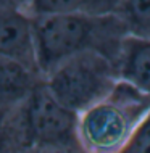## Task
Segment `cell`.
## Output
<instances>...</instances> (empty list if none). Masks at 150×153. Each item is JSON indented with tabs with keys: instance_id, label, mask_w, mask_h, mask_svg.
<instances>
[{
	"instance_id": "obj_1",
	"label": "cell",
	"mask_w": 150,
	"mask_h": 153,
	"mask_svg": "<svg viewBox=\"0 0 150 153\" xmlns=\"http://www.w3.org/2000/svg\"><path fill=\"white\" fill-rule=\"evenodd\" d=\"M32 27L36 61L44 79L57 66L84 52H99L115 61L124 34H129L124 19L113 15H37Z\"/></svg>"
},
{
	"instance_id": "obj_2",
	"label": "cell",
	"mask_w": 150,
	"mask_h": 153,
	"mask_svg": "<svg viewBox=\"0 0 150 153\" xmlns=\"http://www.w3.org/2000/svg\"><path fill=\"white\" fill-rule=\"evenodd\" d=\"M150 113V95L119 79L107 97L79 114L81 153H123Z\"/></svg>"
},
{
	"instance_id": "obj_3",
	"label": "cell",
	"mask_w": 150,
	"mask_h": 153,
	"mask_svg": "<svg viewBox=\"0 0 150 153\" xmlns=\"http://www.w3.org/2000/svg\"><path fill=\"white\" fill-rule=\"evenodd\" d=\"M16 119L26 150L81 153L79 114L57 100L45 85V79L16 110Z\"/></svg>"
},
{
	"instance_id": "obj_4",
	"label": "cell",
	"mask_w": 150,
	"mask_h": 153,
	"mask_svg": "<svg viewBox=\"0 0 150 153\" xmlns=\"http://www.w3.org/2000/svg\"><path fill=\"white\" fill-rule=\"evenodd\" d=\"M118 81V65L99 52L79 53L45 76L57 100L78 114L107 97Z\"/></svg>"
},
{
	"instance_id": "obj_5",
	"label": "cell",
	"mask_w": 150,
	"mask_h": 153,
	"mask_svg": "<svg viewBox=\"0 0 150 153\" xmlns=\"http://www.w3.org/2000/svg\"><path fill=\"white\" fill-rule=\"evenodd\" d=\"M0 55L18 60L39 71L36 61L32 18L23 10L0 8Z\"/></svg>"
},
{
	"instance_id": "obj_6",
	"label": "cell",
	"mask_w": 150,
	"mask_h": 153,
	"mask_svg": "<svg viewBox=\"0 0 150 153\" xmlns=\"http://www.w3.org/2000/svg\"><path fill=\"white\" fill-rule=\"evenodd\" d=\"M42 82L39 71L0 55V110H18Z\"/></svg>"
},
{
	"instance_id": "obj_7",
	"label": "cell",
	"mask_w": 150,
	"mask_h": 153,
	"mask_svg": "<svg viewBox=\"0 0 150 153\" xmlns=\"http://www.w3.org/2000/svg\"><path fill=\"white\" fill-rule=\"evenodd\" d=\"M123 0H29V7L37 15H110L121 7Z\"/></svg>"
},
{
	"instance_id": "obj_8",
	"label": "cell",
	"mask_w": 150,
	"mask_h": 153,
	"mask_svg": "<svg viewBox=\"0 0 150 153\" xmlns=\"http://www.w3.org/2000/svg\"><path fill=\"white\" fill-rule=\"evenodd\" d=\"M119 8L129 34L150 39V0H123Z\"/></svg>"
},
{
	"instance_id": "obj_9",
	"label": "cell",
	"mask_w": 150,
	"mask_h": 153,
	"mask_svg": "<svg viewBox=\"0 0 150 153\" xmlns=\"http://www.w3.org/2000/svg\"><path fill=\"white\" fill-rule=\"evenodd\" d=\"M26 148L19 135L16 110H0V153H21Z\"/></svg>"
},
{
	"instance_id": "obj_10",
	"label": "cell",
	"mask_w": 150,
	"mask_h": 153,
	"mask_svg": "<svg viewBox=\"0 0 150 153\" xmlns=\"http://www.w3.org/2000/svg\"><path fill=\"white\" fill-rule=\"evenodd\" d=\"M123 153H150V113L137 127Z\"/></svg>"
},
{
	"instance_id": "obj_11",
	"label": "cell",
	"mask_w": 150,
	"mask_h": 153,
	"mask_svg": "<svg viewBox=\"0 0 150 153\" xmlns=\"http://www.w3.org/2000/svg\"><path fill=\"white\" fill-rule=\"evenodd\" d=\"M24 5H29V0H0V8L8 10H23Z\"/></svg>"
}]
</instances>
